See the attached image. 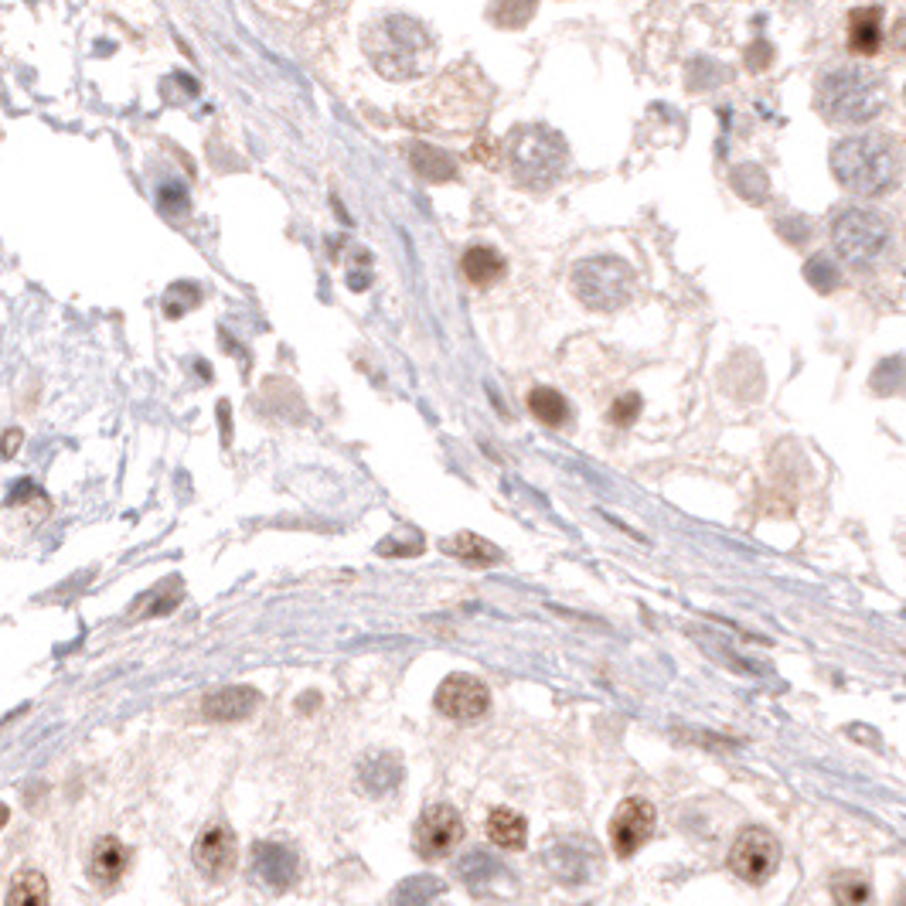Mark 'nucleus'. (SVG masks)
Returning <instances> with one entry per match:
<instances>
[{"instance_id": "obj_22", "label": "nucleus", "mask_w": 906, "mask_h": 906, "mask_svg": "<svg viewBox=\"0 0 906 906\" xmlns=\"http://www.w3.org/2000/svg\"><path fill=\"white\" fill-rule=\"evenodd\" d=\"M410 164H413V171H416L420 177L433 181V185L457 177V161H453L446 151L430 147V144H410Z\"/></svg>"}, {"instance_id": "obj_13", "label": "nucleus", "mask_w": 906, "mask_h": 906, "mask_svg": "<svg viewBox=\"0 0 906 906\" xmlns=\"http://www.w3.org/2000/svg\"><path fill=\"white\" fill-rule=\"evenodd\" d=\"M253 876L266 883L269 889H290L300 873V858L294 848L280 842H259L253 845Z\"/></svg>"}, {"instance_id": "obj_18", "label": "nucleus", "mask_w": 906, "mask_h": 906, "mask_svg": "<svg viewBox=\"0 0 906 906\" xmlns=\"http://www.w3.org/2000/svg\"><path fill=\"white\" fill-rule=\"evenodd\" d=\"M358 781H361V787H366L372 797H382V794H389V791L399 787V781H402V760L395 753H375V756H369L366 763H361Z\"/></svg>"}, {"instance_id": "obj_7", "label": "nucleus", "mask_w": 906, "mask_h": 906, "mask_svg": "<svg viewBox=\"0 0 906 906\" xmlns=\"http://www.w3.org/2000/svg\"><path fill=\"white\" fill-rule=\"evenodd\" d=\"M832 239H835V249L845 262L869 266L883 256V249L889 243V225L883 215H876L869 208H845L832 222Z\"/></svg>"}, {"instance_id": "obj_5", "label": "nucleus", "mask_w": 906, "mask_h": 906, "mask_svg": "<svg viewBox=\"0 0 906 906\" xmlns=\"http://www.w3.org/2000/svg\"><path fill=\"white\" fill-rule=\"evenodd\" d=\"M484 82H481V72H467V79H461V72H450L443 75L430 93H426V103L423 106V123H433V126H446V130H471L481 123L484 116Z\"/></svg>"}, {"instance_id": "obj_9", "label": "nucleus", "mask_w": 906, "mask_h": 906, "mask_svg": "<svg viewBox=\"0 0 906 906\" xmlns=\"http://www.w3.org/2000/svg\"><path fill=\"white\" fill-rule=\"evenodd\" d=\"M464 842V819L453 804H430L413 828V848L426 863L446 858L453 848Z\"/></svg>"}, {"instance_id": "obj_30", "label": "nucleus", "mask_w": 906, "mask_h": 906, "mask_svg": "<svg viewBox=\"0 0 906 906\" xmlns=\"http://www.w3.org/2000/svg\"><path fill=\"white\" fill-rule=\"evenodd\" d=\"M641 413V395L638 392H627L617 399V405H610V423L614 426H630Z\"/></svg>"}, {"instance_id": "obj_16", "label": "nucleus", "mask_w": 906, "mask_h": 906, "mask_svg": "<svg viewBox=\"0 0 906 906\" xmlns=\"http://www.w3.org/2000/svg\"><path fill=\"white\" fill-rule=\"evenodd\" d=\"M259 702L262 699H259L256 689H249V686H229V689L212 692L202 702V715L212 719V722H236V719H246Z\"/></svg>"}, {"instance_id": "obj_29", "label": "nucleus", "mask_w": 906, "mask_h": 906, "mask_svg": "<svg viewBox=\"0 0 906 906\" xmlns=\"http://www.w3.org/2000/svg\"><path fill=\"white\" fill-rule=\"evenodd\" d=\"M487 14L491 21H497V28H522L535 14V4H494L487 8Z\"/></svg>"}, {"instance_id": "obj_31", "label": "nucleus", "mask_w": 906, "mask_h": 906, "mask_svg": "<svg viewBox=\"0 0 906 906\" xmlns=\"http://www.w3.org/2000/svg\"><path fill=\"white\" fill-rule=\"evenodd\" d=\"M8 819H11V811H8V804H0V832H4V825H8Z\"/></svg>"}, {"instance_id": "obj_27", "label": "nucleus", "mask_w": 906, "mask_h": 906, "mask_svg": "<svg viewBox=\"0 0 906 906\" xmlns=\"http://www.w3.org/2000/svg\"><path fill=\"white\" fill-rule=\"evenodd\" d=\"M446 886L436 876H413L399 883V889L392 893V906H430L433 896H440Z\"/></svg>"}, {"instance_id": "obj_19", "label": "nucleus", "mask_w": 906, "mask_h": 906, "mask_svg": "<svg viewBox=\"0 0 906 906\" xmlns=\"http://www.w3.org/2000/svg\"><path fill=\"white\" fill-rule=\"evenodd\" d=\"M457 876H461L464 886L484 889V886L497 883L502 876H508V869L502 866V858H497L494 852H487V848H471L467 855L457 858Z\"/></svg>"}, {"instance_id": "obj_23", "label": "nucleus", "mask_w": 906, "mask_h": 906, "mask_svg": "<svg viewBox=\"0 0 906 906\" xmlns=\"http://www.w3.org/2000/svg\"><path fill=\"white\" fill-rule=\"evenodd\" d=\"M528 410L538 423H546V426H563L569 420V402L563 392L556 389H546V385H538L528 392Z\"/></svg>"}, {"instance_id": "obj_6", "label": "nucleus", "mask_w": 906, "mask_h": 906, "mask_svg": "<svg viewBox=\"0 0 906 906\" xmlns=\"http://www.w3.org/2000/svg\"><path fill=\"white\" fill-rule=\"evenodd\" d=\"M576 297L594 310H617L634 294V269L617 256H590L573 269Z\"/></svg>"}, {"instance_id": "obj_1", "label": "nucleus", "mask_w": 906, "mask_h": 906, "mask_svg": "<svg viewBox=\"0 0 906 906\" xmlns=\"http://www.w3.org/2000/svg\"><path fill=\"white\" fill-rule=\"evenodd\" d=\"M369 62L392 82H410L430 72L436 59V44L423 21L410 14H382L361 34Z\"/></svg>"}, {"instance_id": "obj_4", "label": "nucleus", "mask_w": 906, "mask_h": 906, "mask_svg": "<svg viewBox=\"0 0 906 906\" xmlns=\"http://www.w3.org/2000/svg\"><path fill=\"white\" fill-rule=\"evenodd\" d=\"M569 151L566 141L549 126H522L508 144V164L518 185L525 188H549L566 171Z\"/></svg>"}, {"instance_id": "obj_15", "label": "nucleus", "mask_w": 906, "mask_h": 906, "mask_svg": "<svg viewBox=\"0 0 906 906\" xmlns=\"http://www.w3.org/2000/svg\"><path fill=\"white\" fill-rule=\"evenodd\" d=\"M542 863H546V869L559 879V883H586L594 873L590 866V845H579V842H549L546 852H542Z\"/></svg>"}, {"instance_id": "obj_17", "label": "nucleus", "mask_w": 906, "mask_h": 906, "mask_svg": "<svg viewBox=\"0 0 906 906\" xmlns=\"http://www.w3.org/2000/svg\"><path fill=\"white\" fill-rule=\"evenodd\" d=\"M883 49V8H855L848 14V52L876 55Z\"/></svg>"}, {"instance_id": "obj_25", "label": "nucleus", "mask_w": 906, "mask_h": 906, "mask_svg": "<svg viewBox=\"0 0 906 906\" xmlns=\"http://www.w3.org/2000/svg\"><path fill=\"white\" fill-rule=\"evenodd\" d=\"M4 906H49V879L38 869H21L8 889Z\"/></svg>"}, {"instance_id": "obj_20", "label": "nucleus", "mask_w": 906, "mask_h": 906, "mask_svg": "<svg viewBox=\"0 0 906 906\" xmlns=\"http://www.w3.org/2000/svg\"><path fill=\"white\" fill-rule=\"evenodd\" d=\"M487 838L491 845L497 848H508V852H518L525 848V838H528V822L515 807H494L487 814Z\"/></svg>"}, {"instance_id": "obj_3", "label": "nucleus", "mask_w": 906, "mask_h": 906, "mask_svg": "<svg viewBox=\"0 0 906 906\" xmlns=\"http://www.w3.org/2000/svg\"><path fill=\"white\" fill-rule=\"evenodd\" d=\"M819 110L832 123H869L886 110V85L863 65L832 69L819 82Z\"/></svg>"}, {"instance_id": "obj_24", "label": "nucleus", "mask_w": 906, "mask_h": 906, "mask_svg": "<svg viewBox=\"0 0 906 906\" xmlns=\"http://www.w3.org/2000/svg\"><path fill=\"white\" fill-rule=\"evenodd\" d=\"M443 549H446L450 556L464 559V563H474V566H491V563L502 559V553H497L487 538H481V535H474V532L453 535L450 542H443Z\"/></svg>"}, {"instance_id": "obj_12", "label": "nucleus", "mask_w": 906, "mask_h": 906, "mask_svg": "<svg viewBox=\"0 0 906 906\" xmlns=\"http://www.w3.org/2000/svg\"><path fill=\"white\" fill-rule=\"evenodd\" d=\"M192 858L202 876H208L212 883H222L229 879L239 866V842H236V832L229 825H208L195 848H192Z\"/></svg>"}, {"instance_id": "obj_28", "label": "nucleus", "mask_w": 906, "mask_h": 906, "mask_svg": "<svg viewBox=\"0 0 906 906\" xmlns=\"http://www.w3.org/2000/svg\"><path fill=\"white\" fill-rule=\"evenodd\" d=\"M804 277L814 284V290H822V294H828V290L838 284V274H835V266H832L828 256H811V259H807V269H804Z\"/></svg>"}, {"instance_id": "obj_26", "label": "nucleus", "mask_w": 906, "mask_h": 906, "mask_svg": "<svg viewBox=\"0 0 906 906\" xmlns=\"http://www.w3.org/2000/svg\"><path fill=\"white\" fill-rule=\"evenodd\" d=\"M828 889H832L835 906H866V903L873 899V886H869V879H866L863 873H852V869L835 873V876H832V883H828Z\"/></svg>"}, {"instance_id": "obj_14", "label": "nucleus", "mask_w": 906, "mask_h": 906, "mask_svg": "<svg viewBox=\"0 0 906 906\" xmlns=\"http://www.w3.org/2000/svg\"><path fill=\"white\" fill-rule=\"evenodd\" d=\"M130 863L133 852L116 835H103L93 842V852H89V883L96 889H116L130 873Z\"/></svg>"}, {"instance_id": "obj_10", "label": "nucleus", "mask_w": 906, "mask_h": 906, "mask_svg": "<svg viewBox=\"0 0 906 906\" xmlns=\"http://www.w3.org/2000/svg\"><path fill=\"white\" fill-rule=\"evenodd\" d=\"M658 828V811L645 797H627L617 804L610 819V845L620 858H630L634 852H641Z\"/></svg>"}, {"instance_id": "obj_8", "label": "nucleus", "mask_w": 906, "mask_h": 906, "mask_svg": "<svg viewBox=\"0 0 906 906\" xmlns=\"http://www.w3.org/2000/svg\"><path fill=\"white\" fill-rule=\"evenodd\" d=\"M781 866V842L774 832H766L760 825H750L737 835L730 848V873L750 886H763Z\"/></svg>"}, {"instance_id": "obj_21", "label": "nucleus", "mask_w": 906, "mask_h": 906, "mask_svg": "<svg viewBox=\"0 0 906 906\" xmlns=\"http://www.w3.org/2000/svg\"><path fill=\"white\" fill-rule=\"evenodd\" d=\"M461 269L474 287H491L505 277V256L491 246H471L461 259Z\"/></svg>"}, {"instance_id": "obj_11", "label": "nucleus", "mask_w": 906, "mask_h": 906, "mask_svg": "<svg viewBox=\"0 0 906 906\" xmlns=\"http://www.w3.org/2000/svg\"><path fill=\"white\" fill-rule=\"evenodd\" d=\"M433 706L446 715V719H457V722H474L481 715H487L491 709V689L481 682L474 675H450L440 682L436 696H433Z\"/></svg>"}, {"instance_id": "obj_2", "label": "nucleus", "mask_w": 906, "mask_h": 906, "mask_svg": "<svg viewBox=\"0 0 906 906\" xmlns=\"http://www.w3.org/2000/svg\"><path fill=\"white\" fill-rule=\"evenodd\" d=\"M832 174L852 195H886L899 185V144L886 133H858L832 151Z\"/></svg>"}]
</instances>
